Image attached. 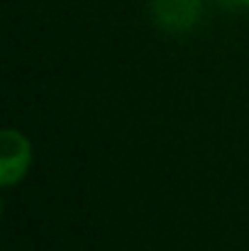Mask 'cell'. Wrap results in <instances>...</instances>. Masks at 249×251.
Returning <instances> with one entry per match:
<instances>
[{"instance_id":"6da1fadb","label":"cell","mask_w":249,"mask_h":251,"mask_svg":"<svg viewBox=\"0 0 249 251\" xmlns=\"http://www.w3.org/2000/svg\"><path fill=\"white\" fill-rule=\"evenodd\" d=\"M34 164V147L22 129L5 127L0 132V185L5 190L20 185Z\"/></svg>"},{"instance_id":"7a4b0ae2","label":"cell","mask_w":249,"mask_h":251,"mask_svg":"<svg viewBox=\"0 0 249 251\" xmlns=\"http://www.w3.org/2000/svg\"><path fill=\"white\" fill-rule=\"evenodd\" d=\"M152 17L164 32H191L203 17V0H152Z\"/></svg>"},{"instance_id":"3957f363","label":"cell","mask_w":249,"mask_h":251,"mask_svg":"<svg viewBox=\"0 0 249 251\" xmlns=\"http://www.w3.org/2000/svg\"><path fill=\"white\" fill-rule=\"evenodd\" d=\"M235 2H240V5H245V7H249V0H235Z\"/></svg>"}]
</instances>
